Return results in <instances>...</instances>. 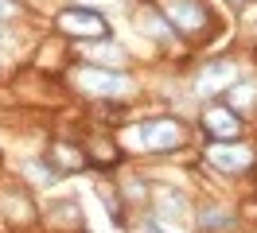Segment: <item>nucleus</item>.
<instances>
[{"label":"nucleus","mask_w":257,"mask_h":233,"mask_svg":"<svg viewBox=\"0 0 257 233\" xmlns=\"http://www.w3.org/2000/svg\"><path fill=\"white\" fill-rule=\"evenodd\" d=\"M137 144H141V152H176L179 144H183V124L172 121V117H152V121H141L137 124Z\"/></svg>","instance_id":"2"},{"label":"nucleus","mask_w":257,"mask_h":233,"mask_svg":"<svg viewBox=\"0 0 257 233\" xmlns=\"http://www.w3.org/2000/svg\"><path fill=\"white\" fill-rule=\"evenodd\" d=\"M141 31H145V35H152V39H160V43L176 35V31H172V24H168L156 8H145V12H141Z\"/></svg>","instance_id":"9"},{"label":"nucleus","mask_w":257,"mask_h":233,"mask_svg":"<svg viewBox=\"0 0 257 233\" xmlns=\"http://www.w3.org/2000/svg\"><path fill=\"white\" fill-rule=\"evenodd\" d=\"M203 128H207L214 140H234L241 132V113L230 105H207L203 113Z\"/></svg>","instance_id":"7"},{"label":"nucleus","mask_w":257,"mask_h":233,"mask_svg":"<svg viewBox=\"0 0 257 233\" xmlns=\"http://www.w3.org/2000/svg\"><path fill=\"white\" fill-rule=\"evenodd\" d=\"M59 31L70 39H82V43H97L109 35V24L94 8H66V12H59Z\"/></svg>","instance_id":"3"},{"label":"nucleus","mask_w":257,"mask_h":233,"mask_svg":"<svg viewBox=\"0 0 257 233\" xmlns=\"http://www.w3.org/2000/svg\"><path fill=\"white\" fill-rule=\"evenodd\" d=\"M47 159H51V167H55L59 175H63V171H74V167H82V163H86V152H74V144H55Z\"/></svg>","instance_id":"8"},{"label":"nucleus","mask_w":257,"mask_h":233,"mask_svg":"<svg viewBox=\"0 0 257 233\" xmlns=\"http://www.w3.org/2000/svg\"><path fill=\"white\" fill-rule=\"evenodd\" d=\"M234 82H238V66H234V62H226V59H214V62L203 66V74L195 78V90L203 93V97H214V93L230 90Z\"/></svg>","instance_id":"6"},{"label":"nucleus","mask_w":257,"mask_h":233,"mask_svg":"<svg viewBox=\"0 0 257 233\" xmlns=\"http://www.w3.org/2000/svg\"><path fill=\"white\" fill-rule=\"evenodd\" d=\"M164 20L172 24V31L199 35V31L210 24V8L203 0H168V4H164Z\"/></svg>","instance_id":"4"},{"label":"nucleus","mask_w":257,"mask_h":233,"mask_svg":"<svg viewBox=\"0 0 257 233\" xmlns=\"http://www.w3.org/2000/svg\"><path fill=\"white\" fill-rule=\"evenodd\" d=\"M16 12H20V4H16V0H0V24H8V20H12Z\"/></svg>","instance_id":"13"},{"label":"nucleus","mask_w":257,"mask_h":233,"mask_svg":"<svg viewBox=\"0 0 257 233\" xmlns=\"http://www.w3.org/2000/svg\"><path fill=\"white\" fill-rule=\"evenodd\" d=\"M183 210H187L183 194H176L172 186H164V190H160V210H156V217H160V221H179V217H183Z\"/></svg>","instance_id":"10"},{"label":"nucleus","mask_w":257,"mask_h":233,"mask_svg":"<svg viewBox=\"0 0 257 233\" xmlns=\"http://www.w3.org/2000/svg\"><path fill=\"white\" fill-rule=\"evenodd\" d=\"M74 86L90 97H125V93H133V78L121 70H109V66H78Z\"/></svg>","instance_id":"1"},{"label":"nucleus","mask_w":257,"mask_h":233,"mask_svg":"<svg viewBox=\"0 0 257 233\" xmlns=\"http://www.w3.org/2000/svg\"><path fill=\"white\" fill-rule=\"evenodd\" d=\"M207 163L234 175V171L253 167V148H245V144H230V140H214V144H207Z\"/></svg>","instance_id":"5"},{"label":"nucleus","mask_w":257,"mask_h":233,"mask_svg":"<svg viewBox=\"0 0 257 233\" xmlns=\"http://www.w3.org/2000/svg\"><path fill=\"white\" fill-rule=\"evenodd\" d=\"M234 221H238V217L226 214V210H218V206H210V210L199 214V225H203V229H230Z\"/></svg>","instance_id":"12"},{"label":"nucleus","mask_w":257,"mask_h":233,"mask_svg":"<svg viewBox=\"0 0 257 233\" xmlns=\"http://www.w3.org/2000/svg\"><path fill=\"white\" fill-rule=\"evenodd\" d=\"M86 59H94V62H101V66H121L125 62V51L117 43H101V47H86Z\"/></svg>","instance_id":"11"},{"label":"nucleus","mask_w":257,"mask_h":233,"mask_svg":"<svg viewBox=\"0 0 257 233\" xmlns=\"http://www.w3.org/2000/svg\"><path fill=\"white\" fill-rule=\"evenodd\" d=\"M234 4H249V0H234Z\"/></svg>","instance_id":"14"}]
</instances>
